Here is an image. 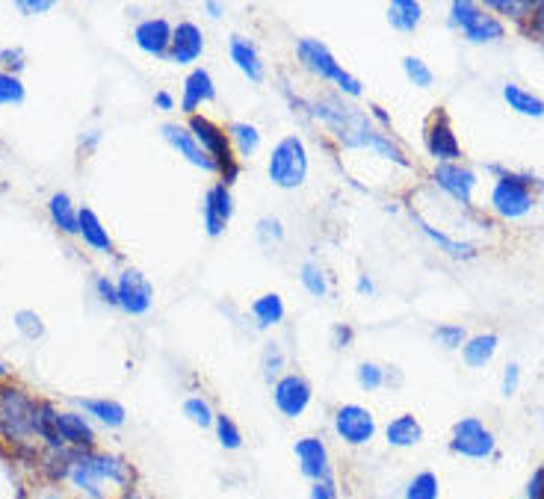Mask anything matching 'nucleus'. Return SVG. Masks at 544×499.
<instances>
[{"mask_svg": "<svg viewBox=\"0 0 544 499\" xmlns=\"http://www.w3.org/2000/svg\"><path fill=\"white\" fill-rule=\"evenodd\" d=\"M518 384H521V367L518 364H509L503 370V396H515L518 393Z\"/></svg>", "mask_w": 544, "mask_h": 499, "instance_id": "obj_50", "label": "nucleus"}, {"mask_svg": "<svg viewBox=\"0 0 544 499\" xmlns=\"http://www.w3.org/2000/svg\"><path fill=\"white\" fill-rule=\"evenodd\" d=\"M284 367H287V355H284L281 343L267 340L264 349H261V375H264V381L272 387L284 375Z\"/></svg>", "mask_w": 544, "mask_h": 499, "instance_id": "obj_34", "label": "nucleus"}, {"mask_svg": "<svg viewBox=\"0 0 544 499\" xmlns=\"http://www.w3.org/2000/svg\"><path fill=\"white\" fill-rule=\"evenodd\" d=\"M367 110H370L367 116L379 122V127H382V133H391V116H388V113H385V110H382L379 104H370Z\"/></svg>", "mask_w": 544, "mask_h": 499, "instance_id": "obj_55", "label": "nucleus"}, {"mask_svg": "<svg viewBox=\"0 0 544 499\" xmlns=\"http://www.w3.org/2000/svg\"><path fill=\"white\" fill-rule=\"evenodd\" d=\"M36 396L12 381H0V440L18 455L39 461V437L33 432Z\"/></svg>", "mask_w": 544, "mask_h": 499, "instance_id": "obj_3", "label": "nucleus"}, {"mask_svg": "<svg viewBox=\"0 0 544 499\" xmlns=\"http://www.w3.org/2000/svg\"><path fill=\"white\" fill-rule=\"evenodd\" d=\"M255 234H258V243L272 251V246H278L284 240V225L278 216H261L255 225Z\"/></svg>", "mask_w": 544, "mask_h": 499, "instance_id": "obj_43", "label": "nucleus"}, {"mask_svg": "<svg viewBox=\"0 0 544 499\" xmlns=\"http://www.w3.org/2000/svg\"><path fill=\"white\" fill-rule=\"evenodd\" d=\"M207 39L204 30L196 21H178L172 30V48H169V63L175 65H196L202 60Z\"/></svg>", "mask_w": 544, "mask_h": 499, "instance_id": "obj_17", "label": "nucleus"}, {"mask_svg": "<svg viewBox=\"0 0 544 499\" xmlns=\"http://www.w3.org/2000/svg\"><path fill=\"white\" fill-rule=\"evenodd\" d=\"M210 101H216V83H213V74H210L204 65H196V68H190V74L184 77L178 110L190 119V116H196L204 104H210Z\"/></svg>", "mask_w": 544, "mask_h": 499, "instance_id": "obj_18", "label": "nucleus"}, {"mask_svg": "<svg viewBox=\"0 0 544 499\" xmlns=\"http://www.w3.org/2000/svg\"><path fill=\"white\" fill-rule=\"evenodd\" d=\"M249 313H252V319H255L258 328H275V325L284 322L287 308H284V299L278 293H264V296H258L249 305Z\"/></svg>", "mask_w": 544, "mask_h": 499, "instance_id": "obj_31", "label": "nucleus"}, {"mask_svg": "<svg viewBox=\"0 0 544 499\" xmlns=\"http://www.w3.org/2000/svg\"><path fill=\"white\" fill-rule=\"evenodd\" d=\"M533 3H536V0H488L485 9H488V12H497V15L509 18V21L524 24V21H530V15H533Z\"/></svg>", "mask_w": 544, "mask_h": 499, "instance_id": "obj_36", "label": "nucleus"}, {"mask_svg": "<svg viewBox=\"0 0 544 499\" xmlns=\"http://www.w3.org/2000/svg\"><path fill=\"white\" fill-rule=\"evenodd\" d=\"M305 113L326 127L338 139L340 148H346V151H364V148L373 151V142L382 133L364 110H358L355 104H346L340 92L338 95L323 92V95L311 98L305 104Z\"/></svg>", "mask_w": 544, "mask_h": 499, "instance_id": "obj_2", "label": "nucleus"}, {"mask_svg": "<svg viewBox=\"0 0 544 499\" xmlns=\"http://www.w3.org/2000/svg\"><path fill=\"white\" fill-rule=\"evenodd\" d=\"M95 293H98V299H101L104 305L119 308V290H116V281H113V278L98 275V278H95Z\"/></svg>", "mask_w": 544, "mask_h": 499, "instance_id": "obj_46", "label": "nucleus"}, {"mask_svg": "<svg viewBox=\"0 0 544 499\" xmlns=\"http://www.w3.org/2000/svg\"><path fill=\"white\" fill-rule=\"evenodd\" d=\"M355 293H358V296L373 299V296H376V284H373V278H370V275H358V281H355Z\"/></svg>", "mask_w": 544, "mask_h": 499, "instance_id": "obj_56", "label": "nucleus"}, {"mask_svg": "<svg viewBox=\"0 0 544 499\" xmlns=\"http://www.w3.org/2000/svg\"><path fill=\"white\" fill-rule=\"evenodd\" d=\"M119 499H145V497H142V494H136V491H125Z\"/></svg>", "mask_w": 544, "mask_h": 499, "instance_id": "obj_58", "label": "nucleus"}, {"mask_svg": "<svg viewBox=\"0 0 544 499\" xmlns=\"http://www.w3.org/2000/svg\"><path fill=\"white\" fill-rule=\"evenodd\" d=\"M296 60H299V65L305 71H311L314 77L332 83L340 95H346L352 101L364 95V83L352 71H346L343 63H338V57L320 39H299L296 42Z\"/></svg>", "mask_w": 544, "mask_h": 499, "instance_id": "obj_4", "label": "nucleus"}, {"mask_svg": "<svg viewBox=\"0 0 544 499\" xmlns=\"http://www.w3.org/2000/svg\"><path fill=\"white\" fill-rule=\"evenodd\" d=\"M6 375H9V370H6V364L0 361V381H6Z\"/></svg>", "mask_w": 544, "mask_h": 499, "instance_id": "obj_59", "label": "nucleus"}, {"mask_svg": "<svg viewBox=\"0 0 544 499\" xmlns=\"http://www.w3.org/2000/svg\"><path fill=\"white\" fill-rule=\"evenodd\" d=\"M293 452H296V461H299V470H302L305 479H311V482L335 479L332 476V455H329V446H326L323 437H299Z\"/></svg>", "mask_w": 544, "mask_h": 499, "instance_id": "obj_15", "label": "nucleus"}, {"mask_svg": "<svg viewBox=\"0 0 544 499\" xmlns=\"http://www.w3.org/2000/svg\"><path fill=\"white\" fill-rule=\"evenodd\" d=\"M184 417L199 429H213L216 411L210 408V402L204 396H190V399H184Z\"/></svg>", "mask_w": 544, "mask_h": 499, "instance_id": "obj_39", "label": "nucleus"}, {"mask_svg": "<svg viewBox=\"0 0 544 499\" xmlns=\"http://www.w3.org/2000/svg\"><path fill=\"white\" fill-rule=\"evenodd\" d=\"M527 499H544V464L533 473V479L527 485Z\"/></svg>", "mask_w": 544, "mask_h": 499, "instance_id": "obj_54", "label": "nucleus"}, {"mask_svg": "<svg viewBox=\"0 0 544 499\" xmlns=\"http://www.w3.org/2000/svg\"><path fill=\"white\" fill-rule=\"evenodd\" d=\"M527 30H530V36H536V39L544 42V0L533 3V15L527 21Z\"/></svg>", "mask_w": 544, "mask_h": 499, "instance_id": "obj_49", "label": "nucleus"}, {"mask_svg": "<svg viewBox=\"0 0 544 499\" xmlns=\"http://www.w3.org/2000/svg\"><path fill=\"white\" fill-rule=\"evenodd\" d=\"M116 290H119V308L131 316H145L154 305V287L151 281L139 272V269H122V275L116 278Z\"/></svg>", "mask_w": 544, "mask_h": 499, "instance_id": "obj_16", "label": "nucleus"}, {"mask_svg": "<svg viewBox=\"0 0 544 499\" xmlns=\"http://www.w3.org/2000/svg\"><path fill=\"white\" fill-rule=\"evenodd\" d=\"M12 322H15V328H18V334H21L24 340H42V337H45V322H42V316L36 311H30V308L15 311Z\"/></svg>", "mask_w": 544, "mask_h": 499, "instance_id": "obj_41", "label": "nucleus"}, {"mask_svg": "<svg viewBox=\"0 0 544 499\" xmlns=\"http://www.w3.org/2000/svg\"><path fill=\"white\" fill-rule=\"evenodd\" d=\"M388 21L400 33H414L423 21V6L417 0H391L388 3Z\"/></svg>", "mask_w": 544, "mask_h": 499, "instance_id": "obj_32", "label": "nucleus"}, {"mask_svg": "<svg viewBox=\"0 0 544 499\" xmlns=\"http://www.w3.org/2000/svg\"><path fill=\"white\" fill-rule=\"evenodd\" d=\"M15 6H18V12H24V15H39V12H48L54 3H51V0H18Z\"/></svg>", "mask_w": 544, "mask_h": 499, "instance_id": "obj_52", "label": "nucleus"}, {"mask_svg": "<svg viewBox=\"0 0 544 499\" xmlns=\"http://www.w3.org/2000/svg\"><path fill=\"white\" fill-rule=\"evenodd\" d=\"M24 98H27V89H24L21 77L0 71V107H18V104H24Z\"/></svg>", "mask_w": 544, "mask_h": 499, "instance_id": "obj_40", "label": "nucleus"}, {"mask_svg": "<svg viewBox=\"0 0 544 499\" xmlns=\"http://www.w3.org/2000/svg\"><path fill=\"white\" fill-rule=\"evenodd\" d=\"M432 184L441 189V192H447L462 207H471L474 204L476 172L468 169V166H462V163H435Z\"/></svg>", "mask_w": 544, "mask_h": 499, "instance_id": "obj_13", "label": "nucleus"}, {"mask_svg": "<svg viewBox=\"0 0 544 499\" xmlns=\"http://www.w3.org/2000/svg\"><path fill=\"white\" fill-rule=\"evenodd\" d=\"M497 349H500V337L497 334H474V337H468L465 340V346H462V361L471 367V370H482V367H488L491 361H494V355H497Z\"/></svg>", "mask_w": 544, "mask_h": 499, "instance_id": "obj_25", "label": "nucleus"}, {"mask_svg": "<svg viewBox=\"0 0 544 499\" xmlns=\"http://www.w3.org/2000/svg\"><path fill=\"white\" fill-rule=\"evenodd\" d=\"M175 107H178V101H175V95H172V92H166V89L154 92V110H160V113H172Z\"/></svg>", "mask_w": 544, "mask_h": 499, "instance_id": "obj_53", "label": "nucleus"}, {"mask_svg": "<svg viewBox=\"0 0 544 499\" xmlns=\"http://www.w3.org/2000/svg\"><path fill=\"white\" fill-rule=\"evenodd\" d=\"M352 340H355V331H352V325H346V322H338L335 328H332V346L335 349H349L352 346Z\"/></svg>", "mask_w": 544, "mask_h": 499, "instance_id": "obj_48", "label": "nucleus"}, {"mask_svg": "<svg viewBox=\"0 0 544 499\" xmlns=\"http://www.w3.org/2000/svg\"><path fill=\"white\" fill-rule=\"evenodd\" d=\"M57 458V473L54 479H66L74 491H80L89 499H104V485H116L122 494L134 491L136 473L134 467L113 455V452H98V449H60L54 452Z\"/></svg>", "mask_w": 544, "mask_h": 499, "instance_id": "obj_1", "label": "nucleus"}, {"mask_svg": "<svg viewBox=\"0 0 544 499\" xmlns=\"http://www.w3.org/2000/svg\"><path fill=\"white\" fill-rule=\"evenodd\" d=\"M450 24L462 30V36L474 45L500 42L506 36V27L497 15L482 9L474 0H453L450 3Z\"/></svg>", "mask_w": 544, "mask_h": 499, "instance_id": "obj_8", "label": "nucleus"}, {"mask_svg": "<svg viewBox=\"0 0 544 499\" xmlns=\"http://www.w3.org/2000/svg\"><path fill=\"white\" fill-rule=\"evenodd\" d=\"M450 449L462 458H471V461H485L494 455L497 449V440L491 435V429L476 420V417H462L456 426H453V435H450Z\"/></svg>", "mask_w": 544, "mask_h": 499, "instance_id": "obj_10", "label": "nucleus"}, {"mask_svg": "<svg viewBox=\"0 0 544 499\" xmlns=\"http://www.w3.org/2000/svg\"><path fill=\"white\" fill-rule=\"evenodd\" d=\"M485 172L497 175L494 187H491V210L500 219H524L533 204H536V192H533V178L530 175H518V172H506L500 166H485Z\"/></svg>", "mask_w": 544, "mask_h": 499, "instance_id": "obj_6", "label": "nucleus"}, {"mask_svg": "<svg viewBox=\"0 0 544 499\" xmlns=\"http://www.w3.org/2000/svg\"><path fill=\"white\" fill-rule=\"evenodd\" d=\"M355 381H358L361 390L373 393V390L388 384V370L382 364H376V361H361L358 370H355Z\"/></svg>", "mask_w": 544, "mask_h": 499, "instance_id": "obj_38", "label": "nucleus"}, {"mask_svg": "<svg viewBox=\"0 0 544 499\" xmlns=\"http://www.w3.org/2000/svg\"><path fill=\"white\" fill-rule=\"evenodd\" d=\"M57 405L48 402V399H36V414H33V432L39 437V443L48 449V452H60L66 449L63 440H60V432H57Z\"/></svg>", "mask_w": 544, "mask_h": 499, "instance_id": "obj_24", "label": "nucleus"}, {"mask_svg": "<svg viewBox=\"0 0 544 499\" xmlns=\"http://www.w3.org/2000/svg\"><path fill=\"white\" fill-rule=\"evenodd\" d=\"M503 101H506L509 110H515L518 116H527V119H542L544 116L542 98L533 95L530 89L518 86V83H506V86H503Z\"/></svg>", "mask_w": 544, "mask_h": 499, "instance_id": "obj_30", "label": "nucleus"}, {"mask_svg": "<svg viewBox=\"0 0 544 499\" xmlns=\"http://www.w3.org/2000/svg\"><path fill=\"white\" fill-rule=\"evenodd\" d=\"M187 130L196 136V142L202 145V151L216 163V175L225 187L237 184L240 178V160L231 148V139H228V130L222 125H216L213 119H207L202 113L190 116L187 119Z\"/></svg>", "mask_w": 544, "mask_h": 499, "instance_id": "obj_5", "label": "nucleus"}, {"mask_svg": "<svg viewBox=\"0 0 544 499\" xmlns=\"http://www.w3.org/2000/svg\"><path fill=\"white\" fill-rule=\"evenodd\" d=\"M441 485L435 473H417L406 488V499H438Z\"/></svg>", "mask_w": 544, "mask_h": 499, "instance_id": "obj_42", "label": "nucleus"}, {"mask_svg": "<svg viewBox=\"0 0 544 499\" xmlns=\"http://www.w3.org/2000/svg\"><path fill=\"white\" fill-rule=\"evenodd\" d=\"M80 408H83L89 417H95L101 426H107V429H122L125 420H128L125 405L116 402V399H80Z\"/></svg>", "mask_w": 544, "mask_h": 499, "instance_id": "obj_29", "label": "nucleus"}, {"mask_svg": "<svg viewBox=\"0 0 544 499\" xmlns=\"http://www.w3.org/2000/svg\"><path fill=\"white\" fill-rule=\"evenodd\" d=\"M299 281H302L308 296H314V299H326L329 296V275H326V269L317 260H305L299 266Z\"/></svg>", "mask_w": 544, "mask_h": 499, "instance_id": "obj_33", "label": "nucleus"}, {"mask_svg": "<svg viewBox=\"0 0 544 499\" xmlns=\"http://www.w3.org/2000/svg\"><path fill=\"white\" fill-rule=\"evenodd\" d=\"M160 133H163V139L178 151V157H184L190 166H196V169H202V172H216V163L204 154L202 145L196 142V136L187 130V125L166 122V125L160 127Z\"/></svg>", "mask_w": 544, "mask_h": 499, "instance_id": "obj_20", "label": "nucleus"}, {"mask_svg": "<svg viewBox=\"0 0 544 499\" xmlns=\"http://www.w3.org/2000/svg\"><path fill=\"white\" fill-rule=\"evenodd\" d=\"M414 222L420 225V231H423V234H426V237H429V240H432L435 246H441V249L447 251V254H453V257H474V246L450 240V237H447L444 231H438L435 225H429V222H426L423 216H417V213H414Z\"/></svg>", "mask_w": 544, "mask_h": 499, "instance_id": "obj_35", "label": "nucleus"}, {"mask_svg": "<svg viewBox=\"0 0 544 499\" xmlns=\"http://www.w3.org/2000/svg\"><path fill=\"white\" fill-rule=\"evenodd\" d=\"M403 71H406L408 83H414L417 89H429V86L435 83L432 68L423 63L420 57H406V60H403Z\"/></svg>", "mask_w": 544, "mask_h": 499, "instance_id": "obj_44", "label": "nucleus"}, {"mask_svg": "<svg viewBox=\"0 0 544 499\" xmlns=\"http://www.w3.org/2000/svg\"><path fill=\"white\" fill-rule=\"evenodd\" d=\"M332 426H335V435L346 446H367L376 437V429H379L373 411H367L364 405H355V402L340 405L335 417H332Z\"/></svg>", "mask_w": 544, "mask_h": 499, "instance_id": "obj_11", "label": "nucleus"}, {"mask_svg": "<svg viewBox=\"0 0 544 499\" xmlns=\"http://www.w3.org/2000/svg\"><path fill=\"white\" fill-rule=\"evenodd\" d=\"M213 432H216L219 446L228 449V452H237V449L243 446V432H240V426L234 423V417H228V414H216Z\"/></svg>", "mask_w": 544, "mask_h": 499, "instance_id": "obj_37", "label": "nucleus"}, {"mask_svg": "<svg viewBox=\"0 0 544 499\" xmlns=\"http://www.w3.org/2000/svg\"><path fill=\"white\" fill-rule=\"evenodd\" d=\"M204 12H207L213 21H219V18L225 15V6H222V3H216V0H207V3H204Z\"/></svg>", "mask_w": 544, "mask_h": 499, "instance_id": "obj_57", "label": "nucleus"}, {"mask_svg": "<svg viewBox=\"0 0 544 499\" xmlns=\"http://www.w3.org/2000/svg\"><path fill=\"white\" fill-rule=\"evenodd\" d=\"M314 402V384L302 373H284L272 384V405L284 420H299Z\"/></svg>", "mask_w": 544, "mask_h": 499, "instance_id": "obj_9", "label": "nucleus"}, {"mask_svg": "<svg viewBox=\"0 0 544 499\" xmlns=\"http://www.w3.org/2000/svg\"><path fill=\"white\" fill-rule=\"evenodd\" d=\"M385 440H388V446L411 449L423 440V426L414 414H400L385 426Z\"/></svg>", "mask_w": 544, "mask_h": 499, "instance_id": "obj_26", "label": "nucleus"}, {"mask_svg": "<svg viewBox=\"0 0 544 499\" xmlns=\"http://www.w3.org/2000/svg\"><path fill=\"white\" fill-rule=\"evenodd\" d=\"M423 145L435 163H459L462 160L459 136H456V130L450 125V116L444 110H435V116L429 119V125L423 130Z\"/></svg>", "mask_w": 544, "mask_h": 499, "instance_id": "obj_12", "label": "nucleus"}, {"mask_svg": "<svg viewBox=\"0 0 544 499\" xmlns=\"http://www.w3.org/2000/svg\"><path fill=\"white\" fill-rule=\"evenodd\" d=\"M57 432L66 449H95V429L89 423V417L77 414V411H60L57 414Z\"/></svg>", "mask_w": 544, "mask_h": 499, "instance_id": "obj_22", "label": "nucleus"}, {"mask_svg": "<svg viewBox=\"0 0 544 499\" xmlns=\"http://www.w3.org/2000/svg\"><path fill=\"white\" fill-rule=\"evenodd\" d=\"M228 139H231V148L237 154V160H249L258 154L261 142H264V133L261 127L252 125V122H231L228 125Z\"/></svg>", "mask_w": 544, "mask_h": 499, "instance_id": "obj_27", "label": "nucleus"}, {"mask_svg": "<svg viewBox=\"0 0 544 499\" xmlns=\"http://www.w3.org/2000/svg\"><path fill=\"white\" fill-rule=\"evenodd\" d=\"M228 57L234 68L249 80V83H264L267 80V63L258 51V45L246 36H231L228 42Z\"/></svg>", "mask_w": 544, "mask_h": 499, "instance_id": "obj_21", "label": "nucleus"}, {"mask_svg": "<svg viewBox=\"0 0 544 499\" xmlns=\"http://www.w3.org/2000/svg\"><path fill=\"white\" fill-rule=\"evenodd\" d=\"M24 65H27V54H24V48H3V51H0V71L18 74Z\"/></svg>", "mask_w": 544, "mask_h": 499, "instance_id": "obj_47", "label": "nucleus"}, {"mask_svg": "<svg viewBox=\"0 0 544 499\" xmlns=\"http://www.w3.org/2000/svg\"><path fill=\"white\" fill-rule=\"evenodd\" d=\"M172 30H175V24H169L166 18H142L134 27L136 48L148 57L166 60L169 48H172Z\"/></svg>", "mask_w": 544, "mask_h": 499, "instance_id": "obj_19", "label": "nucleus"}, {"mask_svg": "<svg viewBox=\"0 0 544 499\" xmlns=\"http://www.w3.org/2000/svg\"><path fill=\"white\" fill-rule=\"evenodd\" d=\"M77 213H80V207H74V201H71L68 192H54V195L48 198V216H51L54 228L68 234V237H77V234H80V228H77Z\"/></svg>", "mask_w": 544, "mask_h": 499, "instance_id": "obj_28", "label": "nucleus"}, {"mask_svg": "<svg viewBox=\"0 0 544 499\" xmlns=\"http://www.w3.org/2000/svg\"><path fill=\"white\" fill-rule=\"evenodd\" d=\"M308 145L302 136L290 133L272 145L267 157V178L272 187L278 189H299L308 181Z\"/></svg>", "mask_w": 544, "mask_h": 499, "instance_id": "obj_7", "label": "nucleus"}, {"mask_svg": "<svg viewBox=\"0 0 544 499\" xmlns=\"http://www.w3.org/2000/svg\"><path fill=\"white\" fill-rule=\"evenodd\" d=\"M77 228H80L77 237H83V243H86L92 251H101V254H113V251H116L113 237L107 234L101 216H98L92 207H80V213H77Z\"/></svg>", "mask_w": 544, "mask_h": 499, "instance_id": "obj_23", "label": "nucleus"}, {"mask_svg": "<svg viewBox=\"0 0 544 499\" xmlns=\"http://www.w3.org/2000/svg\"><path fill=\"white\" fill-rule=\"evenodd\" d=\"M234 216V195H231V187H225L222 181L210 184L207 192H204L202 201V225L207 237H222L228 222Z\"/></svg>", "mask_w": 544, "mask_h": 499, "instance_id": "obj_14", "label": "nucleus"}, {"mask_svg": "<svg viewBox=\"0 0 544 499\" xmlns=\"http://www.w3.org/2000/svg\"><path fill=\"white\" fill-rule=\"evenodd\" d=\"M308 499H338V485H335V479H329V482H314Z\"/></svg>", "mask_w": 544, "mask_h": 499, "instance_id": "obj_51", "label": "nucleus"}, {"mask_svg": "<svg viewBox=\"0 0 544 499\" xmlns=\"http://www.w3.org/2000/svg\"><path fill=\"white\" fill-rule=\"evenodd\" d=\"M432 337H435V343H438V346H444V349H462V346H465V340H468L465 328H462V325H453V322L438 325V328L432 331Z\"/></svg>", "mask_w": 544, "mask_h": 499, "instance_id": "obj_45", "label": "nucleus"}]
</instances>
